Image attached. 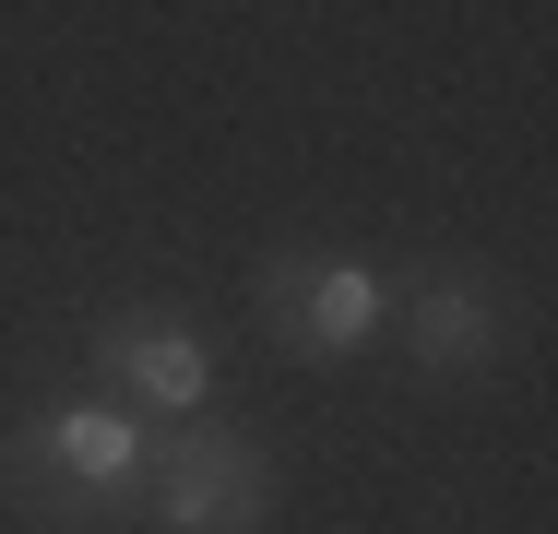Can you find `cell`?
Here are the masks:
<instances>
[{"label":"cell","mask_w":558,"mask_h":534,"mask_svg":"<svg viewBox=\"0 0 558 534\" xmlns=\"http://www.w3.org/2000/svg\"><path fill=\"white\" fill-rule=\"evenodd\" d=\"M392 332H404V356L428 380H487V368H511L523 320H511V286L487 262H416L392 286Z\"/></svg>","instance_id":"cell-5"},{"label":"cell","mask_w":558,"mask_h":534,"mask_svg":"<svg viewBox=\"0 0 558 534\" xmlns=\"http://www.w3.org/2000/svg\"><path fill=\"white\" fill-rule=\"evenodd\" d=\"M143 463H155V427L131 416L119 392H72V404H36V416L0 427V499L36 534H108L143 511Z\"/></svg>","instance_id":"cell-1"},{"label":"cell","mask_w":558,"mask_h":534,"mask_svg":"<svg viewBox=\"0 0 558 534\" xmlns=\"http://www.w3.org/2000/svg\"><path fill=\"white\" fill-rule=\"evenodd\" d=\"M262 320H274L286 356L344 368V356H368L392 332V274L368 250H274L262 262Z\"/></svg>","instance_id":"cell-3"},{"label":"cell","mask_w":558,"mask_h":534,"mask_svg":"<svg viewBox=\"0 0 558 534\" xmlns=\"http://www.w3.org/2000/svg\"><path fill=\"white\" fill-rule=\"evenodd\" d=\"M96 368H108V392L143 427L215 416V344H203V320L167 310V298H119V310H96Z\"/></svg>","instance_id":"cell-4"},{"label":"cell","mask_w":558,"mask_h":534,"mask_svg":"<svg viewBox=\"0 0 558 534\" xmlns=\"http://www.w3.org/2000/svg\"><path fill=\"white\" fill-rule=\"evenodd\" d=\"M143 523H155V534H262V523H274V451H262L250 427H226V416L155 427Z\"/></svg>","instance_id":"cell-2"}]
</instances>
